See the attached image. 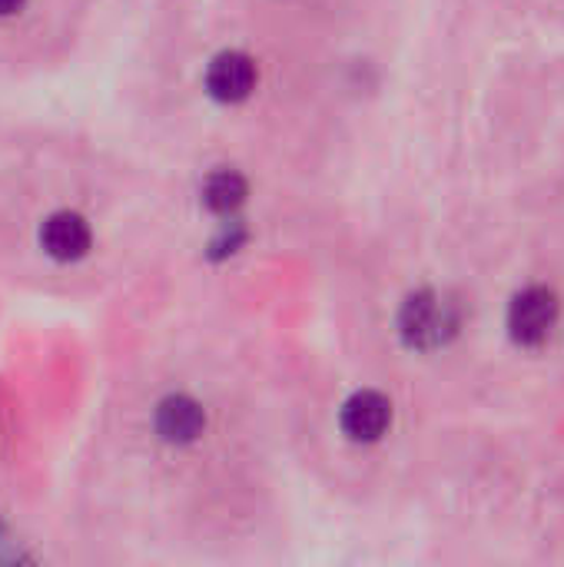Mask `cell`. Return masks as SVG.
<instances>
[{
	"instance_id": "cell-1",
	"label": "cell",
	"mask_w": 564,
	"mask_h": 567,
	"mask_svg": "<svg viewBox=\"0 0 564 567\" xmlns=\"http://www.w3.org/2000/svg\"><path fill=\"white\" fill-rule=\"evenodd\" d=\"M399 329L409 346L435 349L459 329V316H455L452 302H445L439 292H419L406 302Z\"/></svg>"
},
{
	"instance_id": "cell-2",
	"label": "cell",
	"mask_w": 564,
	"mask_h": 567,
	"mask_svg": "<svg viewBox=\"0 0 564 567\" xmlns=\"http://www.w3.org/2000/svg\"><path fill=\"white\" fill-rule=\"evenodd\" d=\"M558 319V299L545 286L519 292L509 306V332L519 346H542Z\"/></svg>"
},
{
	"instance_id": "cell-3",
	"label": "cell",
	"mask_w": 564,
	"mask_h": 567,
	"mask_svg": "<svg viewBox=\"0 0 564 567\" xmlns=\"http://www.w3.org/2000/svg\"><path fill=\"white\" fill-rule=\"evenodd\" d=\"M259 70L253 63L249 53L239 50H226L219 56H213L209 70H206V90L209 96L223 100V103H239L256 90Z\"/></svg>"
},
{
	"instance_id": "cell-4",
	"label": "cell",
	"mask_w": 564,
	"mask_h": 567,
	"mask_svg": "<svg viewBox=\"0 0 564 567\" xmlns=\"http://www.w3.org/2000/svg\"><path fill=\"white\" fill-rule=\"evenodd\" d=\"M339 425L342 432L352 439V442H376L389 432L392 425V405L386 395L379 392H356L346 405H342V415H339Z\"/></svg>"
},
{
	"instance_id": "cell-5",
	"label": "cell",
	"mask_w": 564,
	"mask_h": 567,
	"mask_svg": "<svg viewBox=\"0 0 564 567\" xmlns=\"http://www.w3.org/2000/svg\"><path fill=\"white\" fill-rule=\"evenodd\" d=\"M40 243H43L47 256H53L60 262H73V259L86 256V249H90V226L76 213H53L40 229Z\"/></svg>"
},
{
	"instance_id": "cell-6",
	"label": "cell",
	"mask_w": 564,
	"mask_h": 567,
	"mask_svg": "<svg viewBox=\"0 0 564 567\" xmlns=\"http://www.w3.org/2000/svg\"><path fill=\"white\" fill-rule=\"evenodd\" d=\"M203 425H206L203 409L186 395H173V399L160 402V409H156V432L166 442H193L203 432Z\"/></svg>"
},
{
	"instance_id": "cell-7",
	"label": "cell",
	"mask_w": 564,
	"mask_h": 567,
	"mask_svg": "<svg viewBox=\"0 0 564 567\" xmlns=\"http://www.w3.org/2000/svg\"><path fill=\"white\" fill-rule=\"evenodd\" d=\"M246 199V179L233 169H219L203 183V203L213 213H236Z\"/></svg>"
},
{
	"instance_id": "cell-8",
	"label": "cell",
	"mask_w": 564,
	"mask_h": 567,
	"mask_svg": "<svg viewBox=\"0 0 564 567\" xmlns=\"http://www.w3.org/2000/svg\"><path fill=\"white\" fill-rule=\"evenodd\" d=\"M23 7V0H0V17H10Z\"/></svg>"
}]
</instances>
